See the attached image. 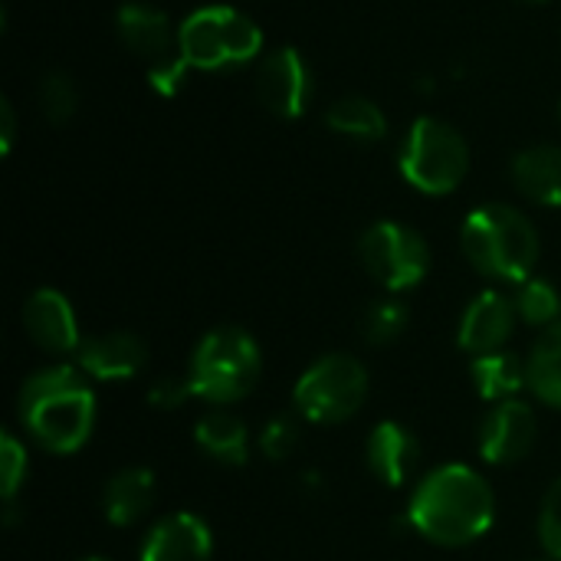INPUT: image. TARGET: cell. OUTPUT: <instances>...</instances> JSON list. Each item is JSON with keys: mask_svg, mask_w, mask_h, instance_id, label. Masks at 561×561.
Returning <instances> with one entry per match:
<instances>
[{"mask_svg": "<svg viewBox=\"0 0 561 561\" xmlns=\"http://www.w3.org/2000/svg\"><path fill=\"white\" fill-rule=\"evenodd\" d=\"M513 181L523 197L561 207V145H533L513 158Z\"/></svg>", "mask_w": 561, "mask_h": 561, "instance_id": "ac0fdd59", "label": "cell"}, {"mask_svg": "<svg viewBox=\"0 0 561 561\" xmlns=\"http://www.w3.org/2000/svg\"><path fill=\"white\" fill-rule=\"evenodd\" d=\"M536 437H539L536 411L526 401L513 398V401L493 404V411L483 417L477 447H480V457L486 463L513 467V463H519V460H526L533 454Z\"/></svg>", "mask_w": 561, "mask_h": 561, "instance_id": "9c48e42d", "label": "cell"}, {"mask_svg": "<svg viewBox=\"0 0 561 561\" xmlns=\"http://www.w3.org/2000/svg\"><path fill=\"white\" fill-rule=\"evenodd\" d=\"M194 444L204 457L224 467H243L250 460V431L230 411H210L194 427Z\"/></svg>", "mask_w": 561, "mask_h": 561, "instance_id": "d6986e66", "label": "cell"}, {"mask_svg": "<svg viewBox=\"0 0 561 561\" xmlns=\"http://www.w3.org/2000/svg\"><path fill=\"white\" fill-rule=\"evenodd\" d=\"M79 561H108V559H95V556H92V559H79Z\"/></svg>", "mask_w": 561, "mask_h": 561, "instance_id": "d6a6232c", "label": "cell"}, {"mask_svg": "<svg viewBox=\"0 0 561 561\" xmlns=\"http://www.w3.org/2000/svg\"><path fill=\"white\" fill-rule=\"evenodd\" d=\"M408 322H411V312L401 299L388 296V299H378L371 302L365 312H362V322H358V332L368 345H391L398 342L404 332H408Z\"/></svg>", "mask_w": 561, "mask_h": 561, "instance_id": "cb8c5ba5", "label": "cell"}, {"mask_svg": "<svg viewBox=\"0 0 561 561\" xmlns=\"http://www.w3.org/2000/svg\"><path fill=\"white\" fill-rule=\"evenodd\" d=\"M365 398H368V368L355 355H342V352L312 362L293 388L296 414L319 427L352 421L362 411Z\"/></svg>", "mask_w": 561, "mask_h": 561, "instance_id": "52a82bcc", "label": "cell"}, {"mask_svg": "<svg viewBox=\"0 0 561 561\" xmlns=\"http://www.w3.org/2000/svg\"><path fill=\"white\" fill-rule=\"evenodd\" d=\"M16 414L30 440L56 457L82 450L95 431V391L79 365H46L16 394Z\"/></svg>", "mask_w": 561, "mask_h": 561, "instance_id": "7a4b0ae2", "label": "cell"}, {"mask_svg": "<svg viewBox=\"0 0 561 561\" xmlns=\"http://www.w3.org/2000/svg\"><path fill=\"white\" fill-rule=\"evenodd\" d=\"M496 519L493 486L463 463L431 470L408 500V523L417 536L444 549H463L483 539Z\"/></svg>", "mask_w": 561, "mask_h": 561, "instance_id": "6da1fadb", "label": "cell"}, {"mask_svg": "<svg viewBox=\"0 0 561 561\" xmlns=\"http://www.w3.org/2000/svg\"><path fill=\"white\" fill-rule=\"evenodd\" d=\"M187 398H194V388L187 378H178V375H161L148 388V404L158 411H178Z\"/></svg>", "mask_w": 561, "mask_h": 561, "instance_id": "f1b7e54d", "label": "cell"}, {"mask_svg": "<svg viewBox=\"0 0 561 561\" xmlns=\"http://www.w3.org/2000/svg\"><path fill=\"white\" fill-rule=\"evenodd\" d=\"M398 164L414 191L444 197L463 184L470 171V148L454 125L434 115H421L401 145Z\"/></svg>", "mask_w": 561, "mask_h": 561, "instance_id": "8992f818", "label": "cell"}, {"mask_svg": "<svg viewBox=\"0 0 561 561\" xmlns=\"http://www.w3.org/2000/svg\"><path fill=\"white\" fill-rule=\"evenodd\" d=\"M463 256L477 273L496 283H526L539 263V233L533 220L510 204L477 207L460 230Z\"/></svg>", "mask_w": 561, "mask_h": 561, "instance_id": "3957f363", "label": "cell"}, {"mask_svg": "<svg viewBox=\"0 0 561 561\" xmlns=\"http://www.w3.org/2000/svg\"><path fill=\"white\" fill-rule=\"evenodd\" d=\"M76 362L92 381H128L145 371L148 345L131 332H108V335L82 339Z\"/></svg>", "mask_w": 561, "mask_h": 561, "instance_id": "4fadbf2b", "label": "cell"}, {"mask_svg": "<svg viewBox=\"0 0 561 561\" xmlns=\"http://www.w3.org/2000/svg\"><path fill=\"white\" fill-rule=\"evenodd\" d=\"M470 378H473L483 401H490V404L513 401L526 388V362L506 348L490 352V355H477L470 365Z\"/></svg>", "mask_w": 561, "mask_h": 561, "instance_id": "ffe728a7", "label": "cell"}, {"mask_svg": "<svg viewBox=\"0 0 561 561\" xmlns=\"http://www.w3.org/2000/svg\"><path fill=\"white\" fill-rule=\"evenodd\" d=\"M26 470H30V460H26V447L10 434L3 431L0 434V493H3V503L7 510L13 506L23 480H26Z\"/></svg>", "mask_w": 561, "mask_h": 561, "instance_id": "484cf974", "label": "cell"}, {"mask_svg": "<svg viewBox=\"0 0 561 561\" xmlns=\"http://www.w3.org/2000/svg\"><path fill=\"white\" fill-rule=\"evenodd\" d=\"M358 260L368 270V276L391 296L421 286L431 273L427 240L398 220L371 224L358 240Z\"/></svg>", "mask_w": 561, "mask_h": 561, "instance_id": "ba28073f", "label": "cell"}, {"mask_svg": "<svg viewBox=\"0 0 561 561\" xmlns=\"http://www.w3.org/2000/svg\"><path fill=\"white\" fill-rule=\"evenodd\" d=\"M26 335L49 355H72L79 352V322L72 302L59 289H36L23 306Z\"/></svg>", "mask_w": 561, "mask_h": 561, "instance_id": "7c38bea8", "label": "cell"}, {"mask_svg": "<svg viewBox=\"0 0 561 561\" xmlns=\"http://www.w3.org/2000/svg\"><path fill=\"white\" fill-rule=\"evenodd\" d=\"M214 559V536L207 523L194 513H171L164 516L141 546L138 561H210Z\"/></svg>", "mask_w": 561, "mask_h": 561, "instance_id": "5bb4252c", "label": "cell"}, {"mask_svg": "<svg viewBox=\"0 0 561 561\" xmlns=\"http://www.w3.org/2000/svg\"><path fill=\"white\" fill-rule=\"evenodd\" d=\"M368 470L391 490L404 486L421 463V440L398 421H381L365 444Z\"/></svg>", "mask_w": 561, "mask_h": 561, "instance_id": "2e32d148", "label": "cell"}, {"mask_svg": "<svg viewBox=\"0 0 561 561\" xmlns=\"http://www.w3.org/2000/svg\"><path fill=\"white\" fill-rule=\"evenodd\" d=\"M325 125L335 135L355 138V141H381L388 135V118L378 102L365 95H342L329 105Z\"/></svg>", "mask_w": 561, "mask_h": 561, "instance_id": "7402d4cb", "label": "cell"}, {"mask_svg": "<svg viewBox=\"0 0 561 561\" xmlns=\"http://www.w3.org/2000/svg\"><path fill=\"white\" fill-rule=\"evenodd\" d=\"M115 26H118V39L141 59H148V66H164L171 59H178L181 53L178 49V33L171 30L168 16L148 3H122L118 7V16H115Z\"/></svg>", "mask_w": 561, "mask_h": 561, "instance_id": "9a60e30c", "label": "cell"}, {"mask_svg": "<svg viewBox=\"0 0 561 561\" xmlns=\"http://www.w3.org/2000/svg\"><path fill=\"white\" fill-rule=\"evenodd\" d=\"M256 95L279 118H299L312 95L309 66L299 49L279 46L263 56L256 69Z\"/></svg>", "mask_w": 561, "mask_h": 561, "instance_id": "30bf717a", "label": "cell"}, {"mask_svg": "<svg viewBox=\"0 0 561 561\" xmlns=\"http://www.w3.org/2000/svg\"><path fill=\"white\" fill-rule=\"evenodd\" d=\"M519 3H549V0H519Z\"/></svg>", "mask_w": 561, "mask_h": 561, "instance_id": "1f68e13d", "label": "cell"}, {"mask_svg": "<svg viewBox=\"0 0 561 561\" xmlns=\"http://www.w3.org/2000/svg\"><path fill=\"white\" fill-rule=\"evenodd\" d=\"M526 388L549 408L561 411V322L542 329L526 358Z\"/></svg>", "mask_w": 561, "mask_h": 561, "instance_id": "44dd1931", "label": "cell"}, {"mask_svg": "<svg viewBox=\"0 0 561 561\" xmlns=\"http://www.w3.org/2000/svg\"><path fill=\"white\" fill-rule=\"evenodd\" d=\"M0 118H3V151H10V145H13V131H16V122H13V105L3 99L0 102Z\"/></svg>", "mask_w": 561, "mask_h": 561, "instance_id": "4dcf8cb0", "label": "cell"}, {"mask_svg": "<svg viewBox=\"0 0 561 561\" xmlns=\"http://www.w3.org/2000/svg\"><path fill=\"white\" fill-rule=\"evenodd\" d=\"M36 102H39V112L46 122L53 125H62L76 115V105H79V92H76V82L66 76V72H46L39 79V89H36Z\"/></svg>", "mask_w": 561, "mask_h": 561, "instance_id": "d4e9b609", "label": "cell"}, {"mask_svg": "<svg viewBox=\"0 0 561 561\" xmlns=\"http://www.w3.org/2000/svg\"><path fill=\"white\" fill-rule=\"evenodd\" d=\"M299 437H302V434H299V424H296L289 414H276V417H270V421L263 424V431H260L256 444H260V450H263V457H266V460L283 463L286 457H293V454H296Z\"/></svg>", "mask_w": 561, "mask_h": 561, "instance_id": "4316f807", "label": "cell"}, {"mask_svg": "<svg viewBox=\"0 0 561 561\" xmlns=\"http://www.w3.org/2000/svg\"><path fill=\"white\" fill-rule=\"evenodd\" d=\"M539 542L549 552V559L561 561V477L549 486L539 506Z\"/></svg>", "mask_w": 561, "mask_h": 561, "instance_id": "83f0119b", "label": "cell"}, {"mask_svg": "<svg viewBox=\"0 0 561 561\" xmlns=\"http://www.w3.org/2000/svg\"><path fill=\"white\" fill-rule=\"evenodd\" d=\"M154 496H158L154 473L148 467H125L102 490V516L112 526L128 529L154 506Z\"/></svg>", "mask_w": 561, "mask_h": 561, "instance_id": "e0dca14e", "label": "cell"}, {"mask_svg": "<svg viewBox=\"0 0 561 561\" xmlns=\"http://www.w3.org/2000/svg\"><path fill=\"white\" fill-rule=\"evenodd\" d=\"M516 322H519V312H516L513 296H503L500 289H486L463 309L457 342L473 358L490 355V352L506 348V342L516 332Z\"/></svg>", "mask_w": 561, "mask_h": 561, "instance_id": "8fae6325", "label": "cell"}, {"mask_svg": "<svg viewBox=\"0 0 561 561\" xmlns=\"http://www.w3.org/2000/svg\"><path fill=\"white\" fill-rule=\"evenodd\" d=\"M187 62L178 56V59H171V62H164V66H154V69H148V82H151V89L158 92V95H178L181 92V85H184V79H187Z\"/></svg>", "mask_w": 561, "mask_h": 561, "instance_id": "f546056e", "label": "cell"}, {"mask_svg": "<svg viewBox=\"0 0 561 561\" xmlns=\"http://www.w3.org/2000/svg\"><path fill=\"white\" fill-rule=\"evenodd\" d=\"M516 312L526 325H536V329H549L561 322V296L559 289L549 283V279H526L516 286Z\"/></svg>", "mask_w": 561, "mask_h": 561, "instance_id": "603a6c76", "label": "cell"}, {"mask_svg": "<svg viewBox=\"0 0 561 561\" xmlns=\"http://www.w3.org/2000/svg\"><path fill=\"white\" fill-rule=\"evenodd\" d=\"M263 375V355L250 332L237 325H224L207 332L187 368V381L194 388V398L207 404H233L243 401Z\"/></svg>", "mask_w": 561, "mask_h": 561, "instance_id": "277c9868", "label": "cell"}, {"mask_svg": "<svg viewBox=\"0 0 561 561\" xmlns=\"http://www.w3.org/2000/svg\"><path fill=\"white\" fill-rule=\"evenodd\" d=\"M178 53L191 69L243 66L263 53V30L233 7H201L181 23Z\"/></svg>", "mask_w": 561, "mask_h": 561, "instance_id": "5b68a950", "label": "cell"}]
</instances>
